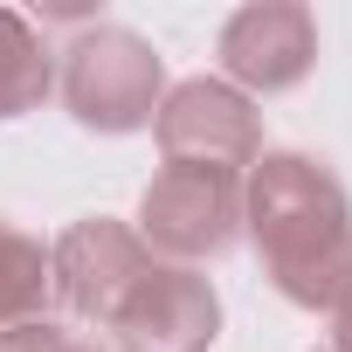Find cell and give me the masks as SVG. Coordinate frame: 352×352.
Returning <instances> with one entry per match:
<instances>
[{
  "label": "cell",
  "mask_w": 352,
  "mask_h": 352,
  "mask_svg": "<svg viewBox=\"0 0 352 352\" xmlns=\"http://www.w3.org/2000/svg\"><path fill=\"white\" fill-rule=\"evenodd\" d=\"M242 228L297 311H338L352 297V194L324 159L263 152L242 180Z\"/></svg>",
  "instance_id": "cell-1"
},
{
  "label": "cell",
  "mask_w": 352,
  "mask_h": 352,
  "mask_svg": "<svg viewBox=\"0 0 352 352\" xmlns=\"http://www.w3.org/2000/svg\"><path fill=\"white\" fill-rule=\"evenodd\" d=\"M159 97H166V63L145 35L97 21L63 49V104L83 131H104V138L145 131L159 118Z\"/></svg>",
  "instance_id": "cell-2"
},
{
  "label": "cell",
  "mask_w": 352,
  "mask_h": 352,
  "mask_svg": "<svg viewBox=\"0 0 352 352\" xmlns=\"http://www.w3.org/2000/svg\"><path fill=\"white\" fill-rule=\"evenodd\" d=\"M242 235V180L201 166H159L138 194V242L159 263H208Z\"/></svg>",
  "instance_id": "cell-3"
},
{
  "label": "cell",
  "mask_w": 352,
  "mask_h": 352,
  "mask_svg": "<svg viewBox=\"0 0 352 352\" xmlns=\"http://www.w3.org/2000/svg\"><path fill=\"white\" fill-rule=\"evenodd\" d=\"M159 152L166 166H201V173H228V180H242V173L263 159V111L228 90L221 76H187L173 83L159 97Z\"/></svg>",
  "instance_id": "cell-4"
},
{
  "label": "cell",
  "mask_w": 352,
  "mask_h": 352,
  "mask_svg": "<svg viewBox=\"0 0 352 352\" xmlns=\"http://www.w3.org/2000/svg\"><path fill=\"white\" fill-rule=\"evenodd\" d=\"M152 249L138 242V228L111 221V214H90V221H69L49 249V290L69 318L111 331V318L124 311V297L152 276Z\"/></svg>",
  "instance_id": "cell-5"
},
{
  "label": "cell",
  "mask_w": 352,
  "mask_h": 352,
  "mask_svg": "<svg viewBox=\"0 0 352 352\" xmlns=\"http://www.w3.org/2000/svg\"><path fill=\"white\" fill-rule=\"evenodd\" d=\"M214 56H221V83L242 90L249 104L297 90L318 69V14L297 8V0H249L221 21Z\"/></svg>",
  "instance_id": "cell-6"
},
{
  "label": "cell",
  "mask_w": 352,
  "mask_h": 352,
  "mask_svg": "<svg viewBox=\"0 0 352 352\" xmlns=\"http://www.w3.org/2000/svg\"><path fill=\"white\" fill-rule=\"evenodd\" d=\"M118 352H208L221 338V297L187 263H152V276L111 318Z\"/></svg>",
  "instance_id": "cell-7"
},
{
  "label": "cell",
  "mask_w": 352,
  "mask_h": 352,
  "mask_svg": "<svg viewBox=\"0 0 352 352\" xmlns=\"http://www.w3.org/2000/svg\"><path fill=\"white\" fill-rule=\"evenodd\" d=\"M49 90H56V56H49V42L35 35L28 14L0 8V124L21 118V111H35Z\"/></svg>",
  "instance_id": "cell-8"
},
{
  "label": "cell",
  "mask_w": 352,
  "mask_h": 352,
  "mask_svg": "<svg viewBox=\"0 0 352 352\" xmlns=\"http://www.w3.org/2000/svg\"><path fill=\"white\" fill-rule=\"evenodd\" d=\"M49 297H56L49 290V249L0 214V331L35 324L49 311Z\"/></svg>",
  "instance_id": "cell-9"
},
{
  "label": "cell",
  "mask_w": 352,
  "mask_h": 352,
  "mask_svg": "<svg viewBox=\"0 0 352 352\" xmlns=\"http://www.w3.org/2000/svg\"><path fill=\"white\" fill-rule=\"evenodd\" d=\"M331 352H352V297L331 311Z\"/></svg>",
  "instance_id": "cell-10"
},
{
  "label": "cell",
  "mask_w": 352,
  "mask_h": 352,
  "mask_svg": "<svg viewBox=\"0 0 352 352\" xmlns=\"http://www.w3.org/2000/svg\"><path fill=\"white\" fill-rule=\"evenodd\" d=\"M56 352H104V345H83V338H69V331H63V338H56Z\"/></svg>",
  "instance_id": "cell-11"
}]
</instances>
